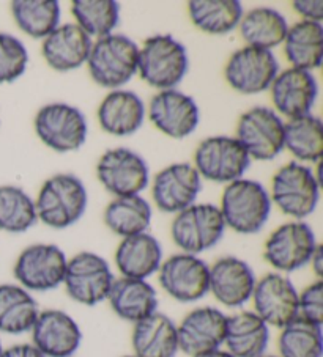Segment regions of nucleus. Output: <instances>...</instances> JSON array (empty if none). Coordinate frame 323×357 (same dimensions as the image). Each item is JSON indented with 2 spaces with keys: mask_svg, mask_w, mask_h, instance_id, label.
<instances>
[{
  "mask_svg": "<svg viewBox=\"0 0 323 357\" xmlns=\"http://www.w3.org/2000/svg\"><path fill=\"white\" fill-rule=\"evenodd\" d=\"M93 41L76 24H62L43 40L41 52L55 71L66 73L87 63Z\"/></svg>",
  "mask_w": 323,
  "mask_h": 357,
  "instance_id": "nucleus-23",
  "label": "nucleus"
},
{
  "mask_svg": "<svg viewBox=\"0 0 323 357\" xmlns=\"http://www.w3.org/2000/svg\"><path fill=\"white\" fill-rule=\"evenodd\" d=\"M251 159L271 161L284 150V121L268 107H252L240 116L235 135Z\"/></svg>",
  "mask_w": 323,
  "mask_h": 357,
  "instance_id": "nucleus-13",
  "label": "nucleus"
},
{
  "mask_svg": "<svg viewBox=\"0 0 323 357\" xmlns=\"http://www.w3.org/2000/svg\"><path fill=\"white\" fill-rule=\"evenodd\" d=\"M133 356L175 357L180 351L177 324L161 312L136 323L131 334Z\"/></svg>",
  "mask_w": 323,
  "mask_h": 357,
  "instance_id": "nucleus-28",
  "label": "nucleus"
},
{
  "mask_svg": "<svg viewBox=\"0 0 323 357\" xmlns=\"http://www.w3.org/2000/svg\"><path fill=\"white\" fill-rule=\"evenodd\" d=\"M71 15L90 38H103L113 33L120 20V7L114 0H74Z\"/></svg>",
  "mask_w": 323,
  "mask_h": 357,
  "instance_id": "nucleus-38",
  "label": "nucleus"
},
{
  "mask_svg": "<svg viewBox=\"0 0 323 357\" xmlns=\"http://www.w3.org/2000/svg\"><path fill=\"white\" fill-rule=\"evenodd\" d=\"M270 91L278 112L294 120L310 114L319 96V85L313 73L290 66L278 73Z\"/></svg>",
  "mask_w": 323,
  "mask_h": 357,
  "instance_id": "nucleus-22",
  "label": "nucleus"
},
{
  "mask_svg": "<svg viewBox=\"0 0 323 357\" xmlns=\"http://www.w3.org/2000/svg\"><path fill=\"white\" fill-rule=\"evenodd\" d=\"M260 357H279V356H273V354H264V356H260Z\"/></svg>",
  "mask_w": 323,
  "mask_h": 357,
  "instance_id": "nucleus-45",
  "label": "nucleus"
},
{
  "mask_svg": "<svg viewBox=\"0 0 323 357\" xmlns=\"http://www.w3.org/2000/svg\"><path fill=\"white\" fill-rule=\"evenodd\" d=\"M201 189L202 178L197 174L194 165L178 162L167 165L155 176L152 197L155 205L163 213L178 214L194 205Z\"/></svg>",
  "mask_w": 323,
  "mask_h": 357,
  "instance_id": "nucleus-21",
  "label": "nucleus"
},
{
  "mask_svg": "<svg viewBox=\"0 0 323 357\" xmlns=\"http://www.w3.org/2000/svg\"><path fill=\"white\" fill-rule=\"evenodd\" d=\"M163 263V248L150 233L122 238L115 250V264L122 277L147 280Z\"/></svg>",
  "mask_w": 323,
  "mask_h": 357,
  "instance_id": "nucleus-25",
  "label": "nucleus"
},
{
  "mask_svg": "<svg viewBox=\"0 0 323 357\" xmlns=\"http://www.w3.org/2000/svg\"><path fill=\"white\" fill-rule=\"evenodd\" d=\"M35 132L49 149L57 153L76 151L85 144L87 120L78 107L52 102L35 115Z\"/></svg>",
  "mask_w": 323,
  "mask_h": 357,
  "instance_id": "nucleus-10",
  "label": "nucleus"
},
{
  "mask_svg": "<svg viewBox=\"0 0 323 357\" xmlns=\"http://www.w3.org/2000/svg\"><path fill=\"white\" fill-rule=\"evenodd\" d=\"M108 301L117 317L133 324L158 312V293L147 280L115 279Z\"/></svg>",
  "mask_w": 323,
  "mask_h": 357,
  "instance_id": "nucleus-27",
  "label": "nucleus"
},
{
  "mask_svg": "<svg viewBox=\"0 0 323 357\" xmlns=\"http://www.w3.org/2000/svg\"><path fill=\"white\" fill-rule=\"evenodd\" d=\"M2 351H3V347H2V340H0V354H2Z\"/></svg>",
  "mask_w": 323,
  "mask_h": 357,
  "instance_id": "nucleus-46",
  "label": "nucleus"
},
{
  "mask_svg": "<svg viewBox=\"0 0 323 357\" xmlns=\"http://www.w3.org/2000/svg\"><path fill=\"white\" fill-rule=\"evenodd\" d=\"M220 211L229 229L241 235H256L270 218V194L259 181L240 178L222 190Z\"/></svg>",
  "mask_w": 323,
  "mask_h": 357,
  "instance_id": "nucleus-2",
  "label": "nucleus"
},
{
  "mask_svg": "<svg viewBox=\"0 0 323 357\" xmlns=\"http://www.w3.org/2000/svg\"><path fill=\"white\" fill-rule=\"evenodd\" d=\"M314 230L303 220L287 222L271 233L264 248V258L270 266L287 275L306 266L317 249Z\"/></svg>",
  "mask_w": 323,
  "mask_h": 357,
  "instance_id": "nucleus-11",
  "label": "nucleus"
},
{
  "mask_svg": "<svg viewBox=\"0 0 323 357\" xmlns=\"http://www.w3.org/2000/svg\"><path fill=\"white\" fill-rule=\"evenodd\" d=\"M96 176L106 190L115 197L141 195L148 184V165L129 149L108 150L99 158Z\"/></svg>",
  "mask_w": 323,
  "mask_h": 357,
  "instance_id": "nucleus-15",
  "label": "nucleus"
},
{
  "mask_svg": "<svg viewBox=\"0 0 323 357\" xmlns=\"http://www.w3.org/2000/svg\"><path fill=\"white\" fill-rule=\"evenodd\" d=\"M278 349L279 357H322V326L296 317L281 329Z\"/></svg>",
  "mask_w": 323,
  "mask_h": 357,
  "instance_id": "nucleus-36",
  "label": "nucleus"
},
{
  "mask_svg": "<svg viewBox=\"0 0 323 357\" xmlns=\"http://www.w3.org/2000/svg\"><path fill=\"white\" fill-rule=\"evenodd\" d=\"M279 73V63L273 51L245 46L227 60L224 76L234 90L243 95H257L271 87Z\"/></svg>",
  "mask_w": 323,
  "mask_h": 357,
  "instance_id": "nucleus-14",
  "label": "nucleus"
},
{
  "mask_svg": "<svg viewBox=\"0 0 323 357\" xmlns=\"http://www.w3.org/2000/svg\"><path fill=\"white\" fill-rule=\"evenodd\" d=\"M256 274L245 260L238 257H222L210 266L208 293L221 305L240 309L252 298Z\"/></svg>",
  "mask_w": 323,
  "mask_h": 357,
  "instance_id": "nucleus-20",
  "label": "nucleus"
},
{
  "mask_svg": "<svg viewBox=\"0 0 323 357\" xmlns=\"http://www.w3.org/2000/svg\"><path fill=\"white\" fill-rule=\"evenodd\" d=\"M254 310L270 328L282 329L298 317V290L287 275L268 273L256 282Z\"/></svg>",
  "mask_w": 323,
  "mask_h": 357,
  "instance_id": "nucleus-16",
  "label": "nucleus"
},
{
  "mask_svg": "<svg viewBox=\"0 0 323 357\" xmlns=\"http://www.w3.org/2000/svg\"><path fill=\"white\" fill-rule=\"evenodd\" d=\"M152 222V206L144 197H115L104 209V224L122 238L145 233Z\"/></svg>",
  "mask_w": 323,
  "mask_h": 357,
  "instance_id": "nucleus-32",
  "label": "nucleus"
},
{
  "mask_svg": "<svg viewBox=\"0 0 323 357\" xmlns=\"http://www.w3.org/2000/svg\"><path fill=\"white\" fill-rule=\"evenodd\" d=\"M145 120V104L134 91L113 90L98 107V121L104 132L125 137L134 134Z\"/></svg>",
  "mask_w": 323,
  "mask_h": 357,
  "instance_id": "nucleus-24",
  "label": "nucleus"
},
{
  "mask_svg": "<svg viewBox=\"0 0 323 357\" xmlns=\"http://www.w3.org/2000/svg\"><path fill=\"white\" fill-rule=\"evenodd\" d=\"M270 343V326L256 312L243 310L227 317L224 344L235 357H260Z\"/></svg>",
  "mask_w": 323,
  "mask_h": 357,
  "instance_id": "nucleus-26",
  "label": "nucleus"
},
{
  "mask_svg": "<svg viewBox=\"0 0 323 357\" xmlns=\"http://www.w3.org/2000/svg\"><path fill=\"white\" fill-rule=\"evenodd\" d=\"M251 158L231 135H213L202 140L194 153V169L201 178L229 184L243 178Z\"/></svg>",
  "mask_w": 323,
  "mask_h": 357,
  "instance_id": "nucleus-8",
  "label": "nucleus"
},
{
  "mask_svg": "<svg viewBox=\"0 0 323 357\" xmlns=\"http://www.w3.org/2000/svg\"><path fill=\"white\" fill-rule=\"evenodd\" d=\"M310 268L317 275V280H322V275H323V252H322V245L319 244L317 245V249L314 250L313 257H310Z\"/></svg>",
  "mask_w": 323,
  "mask_h": 357,
  "instance_id": "nucleus-43",
  "label": "nucleus"
},
{
  "mask_svg": "<svg viewBox=\"0 0 323 357\" xmlns=\"http://www.w3.org/2000/svg\"><path fill=\"white\" fill-rule=\"evenodd\" d=\"M226 231V224L218 206L194 203L180 211L172 220L171 235L185 254L199 255L213 249Z\"/></svg>",
  "mask_w": 323,
  "mask_h": 357,
  "instance_id": "nucleus-6",
  "label": "nucleus"
},
{
  "mask_svg": "<svg viewBox=\"0 0 323 357\" xmlns=\"http://www.w3.org/2000/svg\"><path fill=\"white\" fill-rule=\"evenodd\" d=\"M298 317L323 324V282L315 280L298 293Z\"/></svg>",
  "mask_w": 323,
  "mask_h": 357,
  "instance_id": "nucleus-40",
  "label": "nucleus"
},
{
  "mask_svg": "<svg viewBox=\"0 0 323 357\" xmlns=\"http://www.w3.org/2000/svg\"><path fill=\"white\" fill-rule=\"evenodd\" d=\"M29 63V52L15 35L0 33V84H11L20 79Z\"/></svg>",
  "mask_w": 323,
  "mask_h": 357,
  "instance_id": "nucleus-39",
  "label": "nucleus"
},
{
  "mask_svg": "<svg viewBox=\"0 0 323 357\" xmlns=\"http://www.w3.org/2000/svg\"><path fill=\"white\" fill-rule=\"evenodd\" d=\"M0 357H46L32 343H17L10 348H3Z\"/></svg>",
  "mask_w": 323,
  "mask_h": 357,
  "instance_id": "nucleus-42",
  "label": "nucleus"
},
{
  "mask_svg": "<svg viewBox=\"0 0 323 357\" xmlns=\"http://www.w3.org/2000/svg\"><path fill=\"white\" fill-rule=\"evenodd\" d=\"M284 54L292 68L313 71L323 59V27L319 22L298 21L289 27L284 40Z\"/></svg>",
  "mask_w": 323,
  "mask_h": 357,
  "instance_id": "nucleus-30",
  "label": "nucleus"
},
{
  "mask_svg": "<svg viewBox=\"0 0 323 357\" xmlns=\"http://www.w3.org/2000/svg\"><path fill=\"white\" fill-rule=\"evenodd\" d=\"M87 200V189L76 175L57 174L43 183L35 200L36 218L51 229H68L84 216Z\"/></svg>",
  "mask_w": 323,
  "mask_h": 357,
  "instance_id": "nucleus-1",
  "label": "nucleus"
},
{
  "mask_svg": "<svg viewBox=\"0 0 323 357\" xmlns=\"http://www.w3.org/2000/svg\"><path fill=\"white\" fill-rule=\"evenodd\" d=\"M114 280L109 263L95 252H79L66 263L64 285L78 304L93 307L108 301Z\"/></svg>",
  "mask_w": 323,
  "mask_h": 357,
  "instance_id": "nucleus-7",
  "label": "nucleus"
},
{
  "mask_svg": "<svg viewBox=\"0 0 323 357\" xmlns=\"http://www.w3.org/2000/svg\"><path fill=\"white\" fill-rule=\"evenodd\" d=\"M68 258L55 244H34L16 258L13 274L27 291L45 293L64 285Z\"/></svg>",
  "mask_w": 323,
  "mask_h": 357,
  "instance_id": "nucleus-9",
  "label": "nucleus"
},
{
  "mask_svg": "<svg viewBox=\"0 0 323 357\" xmlns=\"http://www.w3.org/2000/svg\"><path fill=\"white\" fill-rule=\"evenodd\" d=\"M163 290L178 303H197L208 294L210 266L199 255L180 254L166 258L158 269Z\"/></svg>",
  "mask_w": 323,
  "mask_h": 357,
  "instance_id": "nucleus-12",
  "label": "nucleus"
},
{
  "mask_svg": "<svg viewBox=\"0 0 323 357\" xmlns=\"http://www.w3.org/2000/svg\"><path fill=\"white\" fill-rule=\"evenodd\" d=\"M199 357H235V356H232L231 353H229V351H226V349L220 348V349L210 351V353H205V354L199 356Z\"/></svg>",
  "mask_w": 323,
  "mask_h": 357,
  "instance_id": "nucleus-44",
  "label": "nucleus"
},
{
  "mask_svg": "<svg viewBox=\"0 0 323 357\" xmlns=\"http://www.w3.org/2000/svg\"><path fill=\"white\" fill-rule=\"evenodd\" d=\"M35 202L26 190L2 184L0 186V230L7 233H24L36 224Z\"/></svg>",
  "mask_w": 323,
  "mask_h": 357,
  "instance_id": "nucleus-37",
  "label": "nucleus"
},
{
  "mask_svg": "<svg viewBox=\"0 0 323 357\" xmlns=\"http://www.w3.org/2000/svg\"><path fill=\"white\" fill-rule=\"evenodd\" d=\"M320 181L308 165L289 162L279 169L271 181L273 203L284 214L296 220L306 219L315 211L320 195Z\"/></svg>",
  "mask_w": 323,
  "mask_h": 357,
  "instance_id": "nucleus-5",
  "label": "nucleus"
},
{
  "mask_svg": "<svg viewBox=\"0 0 323 357\" xmlns=\"http://www.w3.org/2000/svg\"><path fill=\"white\" fill-rule=\"evenodd\" d=\"M189 59L182 43L167 33L153 35L139 47L138 73L150 87L172 90L188 73Z\"/></svg>",
  "mask_w": 323,
  "mask_h": 357,
  "instance_id": "nucleus-4",
  "label": "nucleus"
},
{
  "mask_svg": "<svg viewBox=\"0 0 323 357\" xmlns=\"http://www.w3.org/2000/svg\"><path fill=\"white\" fill-rule=\"evenodd\" d=\"M11 15L16 26L36 40H45L60 26V3L55 0H16Z\"/></svg>",
  "mask_w": 323,
  "mask_h": 357,
  "instance_id": "nucleus-35",
  "label": "nucleus"
},
{
  "mask_svg": "<svg viewBox=\"0 0 323 357\" xmlns=\"http://www.w3.org/2000/svg\"><path fill=\"white\" fill-rule=\"evenodd\" d=\"M139 46L122 33H110L92 45L87 66L93 81L104 89L119 90L138 75Z\"/></svg>",
  "mask_w": 323,
  "mask_h": 357,
  "instance_id": "nucleus-3",
  "label": "nucleus"
},
{
  "mask_svg": "<svg viewBox=\"0 0 323 357\" xmlns=\"http://www.w3.org/2000/svg\"><path fill=\"white\" fill-rule=\"evenodd\" d=\"M32 344L46 357H73L82 343V331L70 313L40 310L32 331Z\"/></svg>",
  "mask_w": 323,
  "mask_h": 357,
  "instance_id": "nucleus-19",
  "label": "nucleus"
},
{
  "mask_svg": "<svg viewBox=\"0 0 323 357\" xmlns=\"http://www.w3.org/2000/svg\"><path fill=\"white\" fill-rule=\"evenodd\" d=\"M294 10L303 17V21L322 24V20H323L322 0H298V2H294Z\"/></svg>",
  "mask_w": 323,
  "mask_h": 357,
  "instance_id": "nucleus-41",
  "label": "nucleus"
},
{
  "mask_svg": "<svg viewBox=\"0 0 323 357\" xmlns=\"http://www.w3.org/2000/svg\"><path fill=\"white\" fill-rule=\"evenodd\" d=\"M227 315L216 307H197L186 313L177 326L178 348L189 357H199L224 344Z\"/></svg>",
  "mask_w": 323,
  "mask_h": 357,
  "instance_id": "nucleus-17",
  "label": "nucleus"
},
{
  "mask_svg": "<svg viewBox=\"0 0 323 357\" xmlns=\"http://www.w3.org/2000/svg\"><path fill=\"white\" fill-rule=\"evenodd\" d=\"M148 119L153 126L172 139H185L196 131L201 120L197 102L177 89L163 90L148 104Z\"/></svg>",
  "mask_w": 323,
  "mask_h": 357,
  "instance_id": "nucleus-18",
  "label": "nucleus"
},
{
  "mask_svg": "<svg viewBox=\"0 0 323 357\" xmlns=\"http://www.w3.org/2000/svg\"><path fill=\"white\" fill-rule=\"evenodd\" d=\"M284 149L298 161L319 162L323 156V128L313 114L284 123Z\"/></svg>",
  "mask_w": 323,
  "mask_h": 357,
  "instance_id": "nucleus-34",
  "label": "nucleus"
},
{
  "mask_svg": "<svg viewBox=\"0 0 323 357\" xmlns=\"http://www.w3.org/2000/svg\"><path fill=\"white\" fill-rule=\"evenodd\" d=\"M192 24L210 35H227L240 26L243 7L237 0H192L188 3Z\"/></svg>",
  "mask_w": 323,
  "mask_h": 357,
  "instance_id": "nucleus-33",
  "label": "nucleus"
},
{
  "mask_svg": "<svg viewBox=\"0 0 323 357\" xmlns=\"http://www.w3.org/2000/svg\"><path fill=\"white\" fill-rule=\"evenodd\" d=\"M238 27L246 46L271 51L284 43L289 24L278 10L256 7L243 13Z\"/></svg>",
  "mask_w": 323,
  "mask_h": 357,
  "instance_id": "nucleus-31",
  "label": "nucleus"
},
{
  "mask_svg": "<svg viewBox=\"0 0 323 357\" xmlns=\"http://www.w3.org/2000/svg\"><path fill=\"white\" fill-rule=\"evenodd\" d=\"M40 309L32 293L15 283L0 285V332L21 335L30 332Z\"/></svg>",
  "mask_w": 323,
  "mask_h": 357,
  "instance_id": "nucleus-29",
  "label": "nucleus"
},
{
  "mask_svg": "<svg viewBox=\"0 0 323 357\" xmlns=\"http://www.w3.org/2000/svg\"><path fill=\"white\" fill-rule=\"evenodd\" d=\"M122 357H136V356H133V354H128V356H122Z\"/></svg>",
  "mask_w": 323,
  "mask_h": 357,
  "instance_id": "nucleus-47",
  "label": "nucleus"
}]
</instances>
